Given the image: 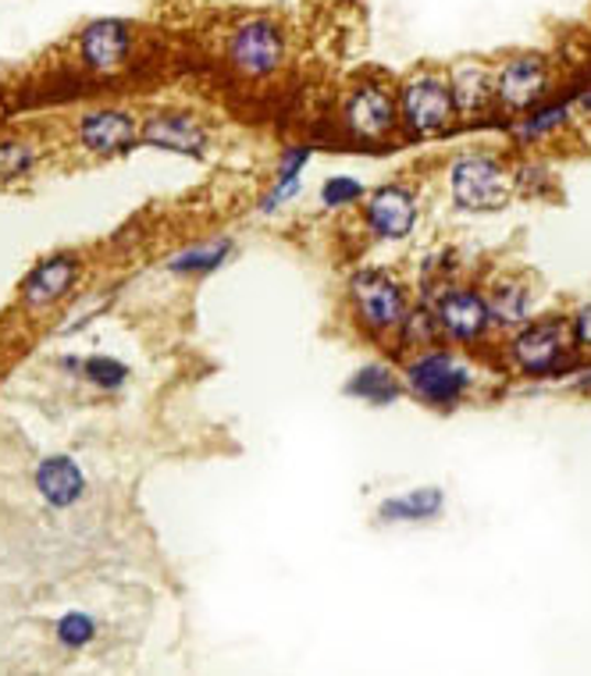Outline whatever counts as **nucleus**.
Wrapping results in <instances>:
<instances>
[{
    "label": "nucleus",
    "mask_w": 591,
    "mask_h": 676,
    "mask_svg": "<svg viewBox=\"0 0 591 676\" xmlns=\"http://www.w3.org/2000/svg\"><path fill=\"white\" fill-rule=\"evenodd\" d=\"M400 125L420 135V140H431V135L449 132V125L457 122V103H452V89L446 75L435 71H417L400 86Z\"/></svg>",
    "instance_id": "f257e3e1"
},
{
    "label": "nucleus",
    "mask_w": 591,
    "mask_h": 676,
    "mask_svg": "<svg viewBox=\"0 0 591 676\" xmlns=\"http://www.w3.org/2000/svg\"><path fill=\"white\" fill-rule=\"evenodd\" d=\"M449 192L457 200L460 210H471V214H489L510 203L513 192V178L506 171V164L489 154H467L457 157L449 168Z\"/></svg>",
    "instance_id": "f03ea898"
},
{
    "label": "nucleus",
    "mask_w": 591,
    "mask_h": 676,
    "mask_svg": "<svg viewBox=\"0 0 591 676\" xmlns=\"http://www.w3.org/2000/svg\"><path fill=\"white\" fill-rule=\"evenodd\" d=\"M350 299H353L360 328H368L371 335L400 332V324L406 318V292L392 275L374 270V267L357 270L350 278Z\"/></svg>",
    "instance_id": "7ed1b4c3"
},
{
    "label": "nucleus",
    "mask_w": 591,
    "mask_h": 676,
    "mask_svg": "<svg viewBox=\"0 0 591 676\" xmlns=\"http://www.w3.org/2000/svg\"><path fill=\"white\" fill-rule=\"evenodd\" d=\"M339 122L360 143L392 140L400 129V100L382 82H357L342 100Z\"/></svg>",
    "instance_id": "20e7f679"
},
{
    "label": "nucleus",
    "mask_w": 591,
    "mask_h": 676,
    "mask_svg": "<svg viewBox=\"0 0 591 676\" xmlns=\"http://www.w3.org/2000/svg\"><path fill=\"white\" fill-rule=\"evenodd\" d=\"M229 65L247 79H271L285 65V33L271 19H247L229 33Z\"/></svg>",
    "instance_id": "39448f33"
},
{
    "label": "nucleus",
    "mask_w": 591,
    "mask_h": 676,
    "mask_svg": "<svg viewBox=\"0 0 591 676\" xmlns=\"http://www.w3.org/2000/svg\"><path fill=\"white\" fill-rule=\"evenodd\" d=\"M570 345L578 342H573L567 321H535V324H524L510 339V359L527 378H549V374H556L567 364Z\"/></svg>",
    "instance_id": "423d86ee"
},
{
    "label": "nucleus",
    "mask_w": 591,
    "mask_h": 676,
    "mask_svg": "<svg viewBox=\"0 0 591 676\" xmlns=\"http://www.w3.org/2000/svg\"><path fill=\"white\" fill-rule=\"evenodd\" d=\"M406 385H411V392L420 402L452 410V406L471 392V367H463L452 353L428 350L406 364Z\"/></svg>",
    "instance_id": "0eeeda50"
},
{
    "label": "nucleus",
    "mask_w": 591,
    "mask_h": 676,
    "mask_svg": "<svg viewBox=\"0 0 591 676\" xmlns=\"http://www.w3.org/2000/svg\"><path fill=\"white\" fill-rule=\"evenodd\" d=\"M549 93V65L538 54H517L495 71V103L506 111L527 114Z\"/></svg>",
    "instance_id": "6e6552de"
},
{
    "label": "nucleus",
    "mask_w": 591,
    "mask_h": 676,
    "mask_svg": "<svg viewBox=\"0 0 591 676\" xmlns=\"http://www.w3.org/2000/svg\"><path fill=\"white\" fill-rule=\"evenodd\" d=\"M363 224L374 239H406L417 224V192L411 186L388 182L363 197Z\"/></svg>",
    "instance_id": "1a4fd4ad"
},
{
    "label": "nucleus",
    "mask_w": 591,
    "mask_h": 676,
    "mask_svg": "<svg viewBox=\"0 0 591 676\" xmlns=\"http://www.w3.org/2000/svg\"><path fill=\"white\" fill-rule=\"evenodd\" d=\"M435 321L438 332L452 342H478L492 328V310L478 289H449L438 296Z\"/></svg>",
    "instance_id": "9d476101"
},
{
    "label": "nucleus",
    "mask_w": 591,
    "mask_h": 676,
    "mask_svg": "<svg viewBox=\"0 0 591 676\" xmlns=\"http://www.w3.org/2000/svg\"><path fill=\"white\" fill-rule=\"evenodd\" d=\"M79 281V257L75 253H57V257L40 261L22 281V303L29 310H47L61 303Z\"/></svg>",
    "instance_id": "9b49d317"
},
{
    "label": "nucleus",
    "mask_w": 591,
    "mask_h": 676,
    "mask_svg": "<svg viewBox=\"0 0 591 676\" xmlns=\"http://www.w3.org/2000/svg\"><path fill=\"white\" fill-rule=\"evenodd\" d=\"M143 143L168 149V154H186V157H204L207 149V129L196 122L193 114H178V111H161L150 114L143 129Z\"/></svg>",
    "instance_id": "f8f14e48"
},
{
    "label": "nucleus",
    "mask_w": 591,
    "mask_h": 676,
    "mask_svg": "<svg viewBox=\"0 0 591 676\" xmlns=\"http://www.w3.org/2000/svg\"><path fill=\"white\" fill-rule=\"evenodd\" d=\"M79 143L97 157H114L125 154V149L135 143V118L129 111H89L79 122Z\"/></svg>",
    "instance_id": "ddd939ff"
},
{
    "label": "nucleus",
    "mask_w": 591,
    "mask_h": 676,
    "mask_svg": "<svg viewBox=\"0 0 591 676\" xmlns=\"http://www.w3.org/2000/svg\"><path fill=\"white\" fill-rule=\"evenodd\" d=\"M132 51V33L125 22L100 19L94 25H86V33L79 36V57L86 68L94 71H114L125 65V57Z\"/></svg>",
    "instance_id": "4468645a"
},
{
    "label": "nucleus",
    "mask_w": 591,
    "mask_h": 676,
    "mask_svg": "<svg viewBox=\"0 0 591 676\" xmlns=\"http://www.w3.org/2000/svg\"><path fill=\"white\" fill-rule=\"evenodd\" d=\"M449 89L457 114L463 118H481L495 108V71H489L478 62H463L449 71Z\"/></svg>",
    "instance_id": "2eb2a0df"
},
{
    "label": "nucleus",
    "mask_w": 591,
    "mask_h": 676,
    "mask_svg": "<svg viewBox=\"0 0 591 676\" xmlns=\"http://www.w3.org/2000/svg\"><path fill=\"white\" fill-rule=\"evenodd\" d=\"M36 488L54 509H68L83 499L86 477L79 470V463L68 456H51L36 467Z\"/></svg>",
    "instance_id": "dca6fc26"
},
{
    "label": "nucleus",
    "mask_w": 591,
    "mask_h": 676,
    "mask_svg": "<svg viewBox=\"0 0 591 676\" xmlns=\"http://www.w3.org/2000/svg\"><path fill=\"white\" fill-rule=\"evenodd\" d=\"M442 506H446L442 488H417L411 495H396V499L382 502L377 517L385 523H411V520L420 523V520H435L442 513Z\"/></svg>",
    "instance_id": "f3484780"
},
{
    "label": "nucleus",
    "mask_w": 591,
    "mask_h": 676,
    "mask_svg": "<svg viewBox=\"0 0 591 676\" xmlns=\"http://www.w3.org/2000/svg\"><path fill=\"white\" fill-rule=\"evenodd\" d=\"M346 396H357V399L374 402V406H388V402H396L403 396V385L385 364H368L363 370H357L350 381H346Z\"/></svg>",
    "instance_id": "a211bd4d"
},
{
    "label": "nucleus",
    "mask_w": 591,
    "mask_h": 676,
    "mask_svg": "<svg viewBox=\"0 0 591 676\" xmlns=\"http://www.w3.org/2000/svg\"><path fill=\"white\" fill-rule=\"evenodd\" d=\"M307 160H310V146L285 149V157H282V164H278V175H275V189H271V197H264V203H261L264 214L278 210L285 200L299 197V189H303V168H307Z\"/></svg>",
    "instance_id": "6ab92c4d"
},
{
    "label": "nucleus",
    "mask_w": 591,
    "mask_h": 676,
    "mask_svg": "<svg viewBox=\"0 0 591 676\" xmlns=\"http://www.w3.org/2000/svg\"><path fill=\"white\" fill-rule=\"evenodd\" d=\"M489 310H492V324H524L527 307H532V296H527V285L521 278H503L492 285Z\"/></svg>",
    "instance_id": "aec40b11"
},
{
    "label": "nucleus",
    "mask_w": 591,
    "mask_h": 676,
    "mask_svg": "<svg viewBox=\"0 0 591 676\" xmlns=\"http://www.w3.org/2000/svg\"><path fill=\"white\" fill-rule=\"evenodd\" d=\"M229 253H232L229 239H215V243H207V246L178 253V257L172 261V270L175 275H207V270H215L229 261Z\"/></svg>",
    "instance_id": "412c9836"
},
{
    "label": "nucleus",
    "mask_w": 591,
    "mask_h": 676,
    "mask_svg": "<svg viewBox=\"0 0 591 676\" xmlns=\"http://www.w3.org/2000/svg\"><path fill=\"white\" fill-rule=\"evenodd\" d=\"M368 192H363V186L357 182L353 175H331L325 178V186H321V203L328 210H342V207H353L360 203Z\"/></svg>",
    "instance_id": "4be33fe9"
},
{
    "label": "nucleus",
    "mask_w": 591,
    "mask_h": 676,
    "mask_svg": "<svg viewBox=\"0 0 591 676\" xmlns=\"http://www.w3.org/2000/svg\"><path fill=\"white\" fill-rule=\"evenodd\" d=\"M57 638L61 644H68V649H86V644L97 638V623L89 620L86 612H68L65 620L57 623Z\"/></svg>",
    "instance_id": "5701e85b"
},
{
    "label": "nucleus",
    "mask_w": 591,
    "mask_h": 676,
    "mask_svg": "<svg viewBox=\"0 0 591 676\" xmlns=\"http://www.w3.org/2000/svg\"><path fill=\"white\" fill-rule=\"evenodd\" d=\"M86 378L100 388H121L129 378V370L125 364H118L111 356H94V359H86Z\"/></svg>",
    "instance_id": "b1692460"
},
{
    "label": "nucleus",
    "mask_w": 591,
    "mask_h": 676,
    "mask_svg": "<svg viewBox=\"0 0 591 676\" xmlns=\"http://www.w3.org/2000/svg\"><path fill=\"white\" fill-rule=\"evenodd\" d=\"M527 114H532V118H524L517 132L532 140V135H545V132H552L556 125H563L567 108H563V103H552V108H535V111H527Z\"/></svg>",
    "instance_id": "393cba45"
},
{
    "label": "nucleus",
    "mask_w": 591,
    "mask_h": 676,
    "mask_svg": "<svg viewBox=\"0 0 591 676\" xmlns=\"http://www.w3.org/2000/svg\"><path fill=\"white\" fill-rule=\"evenodd\" d=\"M36 154L25 143H0V175H25Z\"/></svg>",
    "instance_id": "a878e982"
},
{
    "label": "nucleus",
    "mask_w": 591,
    "mask_h": 676,
    "mask_svg": "<svg viewBox=\"0 0 591 676\" xmlns=\"http://www.w3.org/2000/svg\"><path fill=\"white\" fill-rule=\"evenodd\" d=\"M570 332H573V342L584 345V350H591V303H584L578 313H573Z\"/></svg>",
    "instance_id": "bb28decb"
},
{
    "label": "nucleus",
    "mask_w": 591,
    "mask_h": 676,
    "mask_svg": "<svg viewBox=\"0 0 591 676\" xmlns=\"http://www.w3.org/2000/svg\"><path fill=\"white\" fill-rule=\"evenodd\" d=\"M581 108H588V111H591V93H588V97H581Z\"/></svg>",
    "instance_id": "cd10ccee"
},
{
    "label": "nucleus",
    "mask_w": 591,
    "mask_h": 676,
    "mask_svg": "<svg viewBox=\"0 0 591 676\" xmlns=\"http://www.w3.org/2000/svg\"><path fill=\"white\" fill-rule=\"evenodd\" d=\"M581 385H584V388H591V378H581Z\"/></svg>",
    "instance_id": "c85d7f7f"
},
{
    "label": "nucleus",
    "mask_w": 591,
    "mask_h": 676,
    "mask_svg": "<svg viewBox=\"0 0 591 676\" xmlns=\"http://www.w3.org/2000/svg\"><path fill=\"white\" fill-rule=\"evenodd\" d=\"M346 4H357V0H346Z\"/></svg>",
    "instance_id": "c756f323"
}]
</instances>
